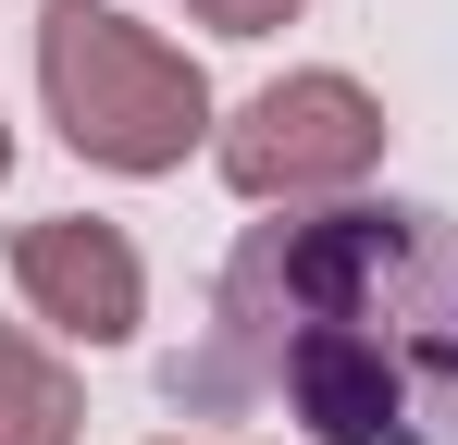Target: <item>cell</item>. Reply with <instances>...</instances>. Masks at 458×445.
I'll return each instance as SVG.
<instances>
[{
    "label": "cell",
    "instance_id": "2",
    "mask_svg": "<svg viewBox=\"0 0 458 445\" xmlns=\"http://www.w3.org/2000/svg\"><path fill=\"white\" fill-rule=\"evenodd\" d=\"M38 99L99 173H174L211 137V74L112 0H38Z\"/></svg>",
    "mask_w": 458,
    "mask_h": 445
},
{
    "label": "cell",
    "instance_id": "7",
    "mask_svg": "<svg viewBox=\"0 0 458 445\" xmlns=\"http://www.w3.org/2000/svg\"><path fill=\"white\" fill-rule=\"evenodd\" d=\"M0 173H13V124H0Z\"/></svg>",
    "mask_w": 458,
    "mask_h": 445
},
{
    "label": "cell",
    "instance_id": "5",
    "mask_svg": "<svg viewBox=\"0 0 458 445\" xmlns=\"http://www.w3.org/2000/svg\"><path fill=\"white\" fill-rule=\"evenodd\" d=\"M75 433H87L75 371L50 359L38 334H13V322H0V445H75Z\"/></svg>",
    "mask_w": 458,
    "mask_h": 445
},
{
    "label": "cell",
    "instance_id": "6",
    "mask_svg": "<svg viewBox=\"0 0 458 445\" xmlns=\"http://www.w3.org/2000/svg\"><path fill=\"white\" fill-rule=\"evenodd\" d=\"M211 38H273V25H298V0H186Z\"/></svg>",
    "mask_w": 458,
    "mask_h": 445
},
{
    "label": "cell",
    "instance_id": "4",
    "mask_svg": "<svg viewBox=\"0 0 458 445\" xmlns=\"http://www.w3.org/2000/svg\"><path fill=\"white\" fill-rule=\"evenodd\" d=\"M13 285L25 309L50 322V334H75V347H124L137 322H149V260L124 248V222H87V211H50L13 235Z\"/></svg>",
    "mask_w": 458,
    "mask_h": 445
},
{
    "label": "cell",
    "instance_id": "8",
    "mask_svg": "<svg viewBox=\"0 0 458 445\" xmlns=\"http://www.w3.org/2000/svg\"><path fill=\"white\" fill-rule=\"evenodd\" d=\"M174 445H186V433H174Z\"/></svg>",
    "mask_w": 458,
    "mask_h": 445
},
{
    "label": "cell",
    "instance_id": "1",
    "mask_svg": "<svg viewBox=\"0 0 458 445\" xmlns=\"http://www.w3.org/2000/svg\"><path fill=\"white\" fill-rule=\"evenodd\" d=\"M421 273H434V211H322L235 260L224 359L260 347L322 445H396L446 347Z\"/></svg>",
    "mask_w": 458,
    "mask_h": 445
},
{
    "label": "cell",
    "instance_id": "3",
    "mask_svg": "<svg viewBox=\"0 0 458 445\" xmlns=\"http://www.w3.org/2000/svg\"><path fill=\"white\" fill-rule=\"evenodd\" d=\"M224 148V186L260 211H298V198H347L384 161V99L360 74H273L260 99H235V124H211Z\"/></svg>",
    "mask_w": 458,
    "mask_h": 445
}]
</instances>
